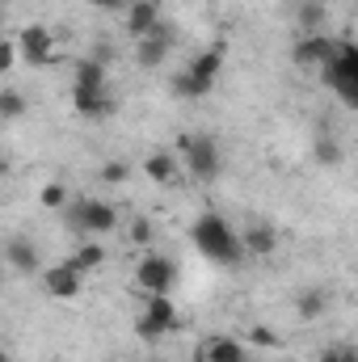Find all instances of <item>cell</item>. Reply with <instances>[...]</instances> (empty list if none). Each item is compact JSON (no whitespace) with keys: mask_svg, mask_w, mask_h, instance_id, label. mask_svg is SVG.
<instances>
[{"mask_svg":"<svg viewBox=\"0 0 358 362\" xmlns=\"http://www.w3.org/2000/svg\"><path fill=\"white\" fill-rule=\"evenodd\" d=\"M224 59H228V42H211L202 55L190 59V68L173 81V93L178 97H207V93L215 89L219 72H224Z\"/></svg>","mask_w":358,"mask_h":362,"instance_id":"2","label":"cell"},{"mask_svg":"<svg viewBox=\"0 0 358 362\" xmlns=\"http://www.w3.org/2000/svg\"><path fill=\"white\" fill-rule=\"evenodd\" d=\"M173 325H178V308H173V299H169V295H148L144 316L135 320V333H139L144 341H161V337H169Z\"/></svg>","mask_w":358,"mask_h":362,"instance_id":"7","label":"cell"},{"mask_svg":"<svg viewBox=\"0 0 358 362\" xmlns=\"http://www.w3.org/2000/svg\"><path fill=\"white\" fill-rule=\"evenodd\" d=\"M127 177H131V165H122V160L101 165V181H105V185H122Z\"/></svg>","mask_w":358,"mask_h":362,"instance_id":"26","label":"cell"},{"mask_svg":"<svg viewBox=\"0 0 358 362\" xmlns=\"http://www.w3.org/2000/svg\"><path fill=\"white\" fill-rule=\"evenodd\" d=\"M72 105H76V114H85V118H105V114L114 110V101H110L105 89H72Z\"/></svg>","mask_w":358,"mask_h":362,"instance_id":"16","label":"cell"},{"mask_svg":"<svg viewBox=\"0 0 358 362\" xmlns=\"http://www.w3.org/2000/svg\"><path fill=\"white\" fill-rule=\"evenodd\" d=\"M93 8H101V13H114V8H131L127 0H89Z\"/></svg>","mask_w":358,"mask_h":362,"instance_id":"30","label":"cell"},{"mask_svg":"<svg viewBox=\"0 0 358 362\" xmlns=\"http://www.w3.org/2000/svg\"><path fill=\"white\" fill-rule=\"evenodd\" d=\"M321 21H325V4H321V0H304V4H299V25H304V34H316Z\"/></svg>","mask_w":358,"mask_h":362,"instance_id":"23","label":"cell"},{"mask_svg":"<svg viewBox=\"0 0 358 362\" xmlns=\"http://www.w3.org/2000/svg\"><path fill=\"white\" fill-rule=\"evenodd\" d=\"M21 114H25V97H21L17 89H4V93H0V118L17 122Z\"/></svg>","mask_w":358,"mask_h":362,"instance_id":"25","label":"cell"},{"mask_svg":"<svg viewBox=\"0 0 358 362\" xmlns=\"http://www.w3.org/2000/svg\"><path fill=\"white\" fill-rule=\"evenodd\" d=\"M333 55H337V42L325 38V34H304V38L295 42V51H291V59H295L299 68H325Z\"/></svg>","mask_w":358,"mask_h":362,"instance_id":"8","label":"cell"},{"mask_svg":"<svg viewBox=\"0 0 358 362\" xmlns=\"http://www.w3.org/2000/svg\"><path fill=\"white\" fill-rule=\"evenodd\" d=\"M194 362H245V346L236 337H211L198 346Z\"/></svg>","mask_w":358,"mask_h":362,"instance_id":"13","label":"cell"},{"mask_svg":"<svg viewBox=\"0 0 358 362\" xmlns=\"http://www.w3.org/2000/svg\"><path fill=\"white\" fill-rule=\"evenodd\" d=\"M325 308H329V295H325L321 286L304 291V295H299V303H295V312H299L304 320H321V316H325Z\"/></svg>","mask_w":358,"mask_h":362,"instance_id":"20","label":"cell"},{"mask_svg":"<svg viewBox=\"0 0 358 362\" xmlns=\"http://www.w3.org/2000/svg\"><path fill=\"white\" fill-rule=\"evenodd\" d=\"M169 47H173V30H169V25H156L148 38L135 42V59H139V68H161V64L169 59Z\"/></svg>","mask_w":358,"mask_h":362,"instance_id":"9","label":"cell"},{"mask_svg":"<svg viewBox=\"0 0 358 362\" xmlns=\"http://www.w3.org/2000/svg\"><path fill=\"white\" fill-rule=\"evenodd\" d=\"M4 262H8L17 274H34V270H38V249H34V240L13 236V240L4 245Z\"/></svg>","mask_w":358,"mask_h":362,"instance_id":"15","label":"cell"},{"mask_svg":"<svg viewBox=\"0 0 358 362\" xmlns=\"http://www.w3.org/2000/svg\"><path fill=\"white\" fill-rule=\"evenodd\" d=\"M156 25H161V4H156V0H135V4L127 8V34H131L135 42L148 38Z\"/></svg>","mask_w":358,"mask_h":362,"instance_id":"11","label":"cell"},{"mask_svg":"<svg viewBox=\"0 0 358 362\" xmlns=\"http://www.w3.org/2000/svg\"><path fill=\"white\" fill-rule=\"evenodd\" d=\"M312 156L321 160V165H342V144L325 131V135H316V144H312Z\"/></svg>","mask_w":358,"mask_h":362,"instance_id":"21","label":"cell"},{"mask_svg":"<svg viewBox=\"0 0 358 362\" xmlns=\"http://www.w3.org/2000/svg\"><path fill=\"white\" fill-rule=\"evenodd\" d=\"M101 262H105V249L97 245V240H85V245H76V253L68 257V266L76 274H93V270H101Z\"/></svg>","mask_w":358,"mask_h":362,"instance_id":"18","label":"cell"},{"mask_svg":"<svg viewBox=\"0 0 358 362\" xmlns=\"http://www.w3.org/2000/svg\"><path fill=\"white\" fill-rule=\"evenodd\" d=\"M178 148H181V160H185V169H190L194 181H215L219 177L224 156H219V148H215L211 135H181Z\"/></svg>","mask_w":358,"mask_h":362,"instance_id":"4","label":"cell"},{"mask_svg":"<svg viewBox=\"0 0 358 362\" xmlns=\"http://www.w3.org/2000/svg\"><path fill=\"white\" fill-rule=\"evenodd\" d=\"M131 240H135V245H148V240H152V223H148V219H135V223H131Z\"/></svg>","mask_w":358,"mask_h":362,"instance_id":"27","label":"cell"},{"mask_svg":"<svg viewBox=\"0 0 358 362\" xmlns=\"http://www.w3.org/2000/svg\"><path fill=\"white\" fill-rule=\"evenodd\" d=\"M38 202H42L47 211H68V185H64V181H47L42 194H38Z\"/></svg>","mask_w":358,"mask_h":362,"instance_id":"22","label":"cell"},{"mask_svg":"<svg viewBox=\"0 0 358 362\" xmlns=\"http://www.w3.org/2000/svg\"><path fill=\"white\" fill-rule=\"evenodd\" d=\"M64 215H68V223H72L76 232H89V236H105V232H114V223H118V211H114L110 202H101V198H81V202H72Z\"/></svg>","mask_w":358,"mask_h":362,"instance_id":"5","label":"cell"},{"mask_svg":"<svg viewBox=\"0 0 358 362\" xmlns=\"http://www.w3.org/2000/svg\"><path fill=\"white\" fill-rule=\"evenodd\" d=\"M316 362H358V346H350V341H329Z\"/></svg>","mask_w":358,"mask_h":362,"instance_id":"24","label":"cell"},{"mask_svg":"<svg viewBox=\"0 0 358 362\" xmlns=\"http://www.w3.org/2000/svg\"><path fill=\"white\" fill-rule=\"evenodd\" d=\"M173 282H178V266L169 257H161V253H144L139 257V266H135V291H144V295H169Z\"/></svg>","mask_w":358,"mask_h":362,"instance_id":"6","label":"cell"},{"mask_svg":"<svg viewBox=\"0 0 358 362\" xmlns=\"http://www.w3.org/2000/svg\"><path fill=\"white\" fill-rule=\"evenodd\" d=\"M17 51H21L17 42H4V47H0V72H8V68H13V59H17Z\"/></svg>","mask_w":358,"mask_h":362,"instance_id":"29","label":"cell"},{"mask_svg":"<svg viewBox=\"0 0 358 362\" xmlns=\"http://www.w3.org/2000/svg\"><path fill=\"white\" fill-rule=\"evenodd\" d=\"M249 341H253V346H278V333H274V329H253Z\"/></svg>","mask_w":358,"mask_h":362,"instance_id":"28","label":"cell"},{"mask_svg":"<svg viewBox=\"0 0 358 362\" xmlns=\"http://www.w3.org/2000/svg\"><path fill=\"white\" fill-rule=\"evenodd\" d=\"M144 173L156 181V185H178V173H181V169H178V160H173L169 152H152V156L144 160Z\"/></svg>","mask_w":358,"mask_h":362,"instance_id":"17","label":"cell"},{"mask_svg":"<svg viewBox=\"0 0 358 362\" xmlns=\"http://www.w3.org/2000/svg\"><path fill=\"white\" fill-rule=\"evenodd\" d=\"M81 278H85V274H76L68 262H64V266L42 270V286H47L51 299H76V295H81Z\"/></svg>","mask_w":358,"mask_h":362,"instance_id":"10","label":"cell"},{"mask_svg":"<svg viewBox=\"0 0 358 362\" xmlns=\"http://www.w3.org/2000/svg\"><path fill=\"white\" fill-rule=\"evenodd\" d=\"M241 240H245V253H253V257H270V253L278 249V232L270 228L266 219H253V223L241 232Z\"/></svg>","mask_w":358,"mask_h":362,"instance_id":"14","label":"cell"},{"mask_svg":"<svg viewBox=\"0 0 358 362\" xmlns=\"http://www.w3.org/2000/svg\"><path fill=\"white\" fill-rule=\"evenodd\" d=\"M72 89H105V59H97V55L93 59H81Z\"/></svg>","mask_w":358,"mask_h":362,"instance_id":"19","label":"cell"},{"mask_svg":"<svg viewBox=\"0 0 358 362\" xmlns=\"http://www.w3.org/2000/svg\"><path fill=\"white\" fill-rule=\"evenodd\" d=\"M321 81L337 93L346 105L358 110V51H354V38H342V42H337V55L321 68Z\"/></svg>","mask_w":358,"mask_h":362,"instance_id":"3","label":"cell"},{"mask_svg":"<svg viewBox=\"0 0 358 362\" xmlns=\"http://www.w3.org/2000/svg\"><path fill=\"white\" fill-rule=\"evenodd\" d=\"M17 47H21V55H25L30 64H47V59H51L55 38H51V30H47V25H25V30L17 34Z\"/></svg>","mask_w":358,"mask_h":362,"instance_id":"12","label":"cell"},{"mask_svg":"<svg viewBox=\"0 0 358 362\" xmlns=\"http://www.w3.org/2000/svg\"><path fill=\"white\" fill-rule=\"evenodd\" d=\"M190 236H194V249L207 257V262H215V266H236L241 257H245V240L228 228V219L224 215H198L194 219V228H190Z\"/></svg>","mask_w":358,"mask_h":362,"instance_id":"1","label":"cell"}]
</instances>
